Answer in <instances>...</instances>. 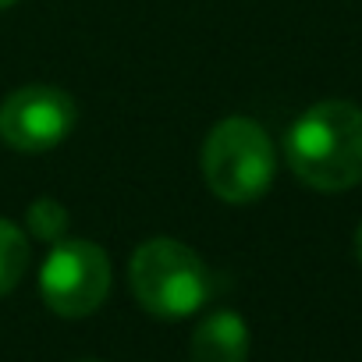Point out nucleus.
Listing matches in <instances>:
<instances>
[{"label":"nucleus","mask_w":362,"mask_h":362,"mask_svg":"<svg viewBox=\"0 0 362 362\" xmlns=\"http://www.w3.org/2000/svg\"><path fill=\"white\" fill-rule=\"evenodd\" d=\"M277 153L270 135L249 117L221 121L203 142V174L224 203H256L274 181Z\"/></svg>","instance_id":"3"},{"label":"nucleus","mask_w":362,"mask_h":362,"mask_svg":"<svg viewBox=\"0 0 362 362\" xmlns=\"http://www.w3.org/2000/svg\"><path fill=\"white\" fill-rule=\"evenodd\" d=\"M78 121L75 100L57 86H25L0 103V139L18 153L61 146Z\"/></svg>","instance_id":"5"},{"label":"nucleus","mask_w":362,"mask_h":362,"mask_svg":"<svg viewBox=\"0 0 362 362\" xmlns=\"http://www.w3.org/2000/svg\"><path fill=\"white\" fill-rule=\"evenodd\" d=\"M355 256H358V263H362V224H358V231H355Z\"/></svg>","instance_id":"9"},{"label":"nucleus","mask_w":362,"mask_h":362,"mask_svg":"<svg viewBox=\"0 0 362 362\" xmlns=\"http://www.w3.org/2000/svg\"><path fill=\"white\" fill-rule=\"evenodd\" d=\"M15 4V0H0V11H4V8H11Z\"/></svg>","instance_id":"10"},{"label":"nucleus","mask_w":362,"mask_h":362,"mask_svg":"<svg viewBox=\"0 0 362 362\" xmlns=\"http://www.w3.org/2000/svg\"><path fill=\"white\" fill-rule=\"evenodd\" d=\"M132 295L160 320H185L206 305L214 277L206 263L174 238H153L135 249L128 267Z\"/></svg>","instance_id":"2"},{"label":"nucleus","mask_w":362,"mask_h":362,"mask_svg":"<svg viewBox=\"0 0 362 362\" xmlns=\"http://www.w3.org/2000/svg\"><path fill=\"white\" fill-rule=\"evenodd\" d=\"M284 160L302 185L344 192L362 181V107L323 100L309 107L284 139Z\"/></svg>","instance_id":"1"},{"label":"nucleus","mask_w":362,"mask_h":362,"mask_svg":"<svg viewBox=\"0 0 362 362\" xmlns=\"http://www.w3.org/2000/svg\"><path fill=\"white\" fill-rule=\"evenodd\" d=\"M25 267H29L25 231L0 217V298L18 288V281L25 277Z\"/></svg>","instance_id":"7"},{"label":"nucleus","mask_w":362,"mask_h":362,"mask_svg":"<svg viewBox=\"0 0 362 362\" xmlns=\"http://www.w3.org/2000/svg\"><path fill=\"white\" fill-rule=\"evenodd\" d=\"M29 231L40 238V242H61L64 238V231H68V210L57 203V199H50V196H43V199H36L33 206H29Z\"/></svg>","instance_id":"8"},{"label":"nucleus","mask_w":362,"mask_h":362,"mask_svg":"<svg viewBox=\"0 0 362 362\" xmlns=\"http://www.w3.org/2000/svg\"><path fill=\"white\" fill-rule=\"evenodd\" d=\"M192 362H249V327L238 313L217 309L192 334Z\"/></svg>","instance_id":"6"},{"label":"nucleus","mask_w":362,"mask_h":362,"mask_svg":"<svg viewBox=\"0 0 362 362\" xmlns=\"http://www.w3.org/2000/svg\"><path fill=\"white\" fill-rule=\"evenodd\" d=\"M110 291V259L96 242H57L40 270V295L47 309L64 320L89 316Z\"/></svg>","instance_id":"4"}]
</instances>
